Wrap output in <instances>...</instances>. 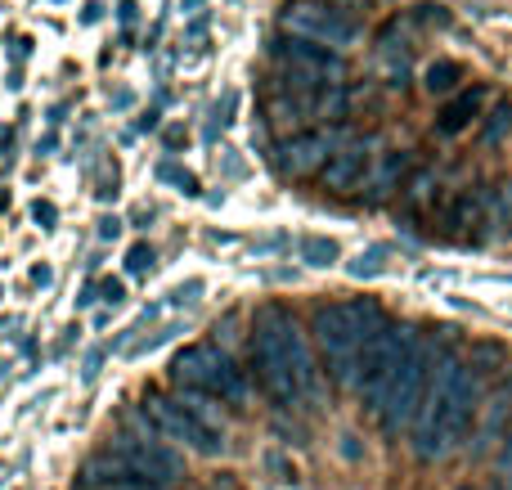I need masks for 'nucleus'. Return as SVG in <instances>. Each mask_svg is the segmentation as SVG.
<instances>
[{"label": "nucleus", "mask_w": 512, "mask_h": 490, "mask_svg": "<svg viewBox=\"0 0 512 490\" xmlns=\"http://www.w3.org/2000/svg\"><path fill=\"white\" fill-rule=\"evenodd\" d=\"M99 365H104V351H90V356H86V369H81V378H86V383H95V378H99Z\"/></svg>", "instance_id": "nucleus-26"}, {"label": "nucleus", "mask_w": 512, "mask_h": 490, "mask_svg": "<svg viewBox=\"0 0 512 490\" xmlns=\"http://www.w3.org/2000/svg\"><path fill=\"white\" fill-rule=\"evenodd\" d=\"M463 490H495V486H463Z\"/></svg>", "instance_id": "nucleus-31"}, {"label": "nucleus", "mask_w": 512, "mask_h": 490, "mask_svg": "<svg viewBox=\"0 0 512 490\" xmlns=\"http://www.w3.org/2000/svg\"><path fill=\"white\" fill-rule=\"evenodd\" d=\"M140 419L153 428V437L158 441H176V446H185V450H194V455H221L225 450V441L216 437L212 428H203V423L194 419V414L185 410V405L176 401V396H162V392H149L144 396V410H140Z\"/></svg>", "instance_id": "nucleus-8"}, {"label": "nucleus", "mask_w": 512, "mask_h": 490, "mask_svg": "<svg viewBox=\"0 0 512 490\" xmlns=\"http://www.w3.org/2000/svg\"><path fill=\"white\" fill-rule=\"evenodd\" d=\"M315 342L328 360V374L337 387H355V360L360 347L382 329V306L373 297H355V302H333L315 311Z\"/></svg>", "instance_id": "nucleus-2"}, {"label": "nucleus", "mask_w": 512, "mask_h": 490, "mask_svg": "<svg viewBox=\"0 0 512 490\" xmlns=\"http://www.w3.org/2000/svg\"><path fill=\"white\" fill-rule=\"evenodd\" d=\"M481 108H486V86H472V90H459V95L450 99V108H445L441 113V135H459L463 126L472 122V117L481 113Z\"/></svg>", "instance_id": "nucleus-14"}, {"label": "nucleus", "mask_w": 512, "mask_h": 490, "mask_svg": "<svg viewBox=\"0 0 512 490\" xmlns=\"http://www.w3.org/2000/svg\"><path fill=\"white\" fill-rule=\"evenodd\" d=\"M481 378H486V369L477 360L468 365L459 356H436L423 410L414 419V441H409L418 464H441L468 441L472 419L481 414V396H486Z\"/></svg>", "instance_id": "nucleus-1"}, {"label": "nucleus", "mask_w": 512, "mask_h": 490, "mask_svg": "<svg viewBox=\"0 0 512 490\" xmlns=\"http://www.w3.org/2000/svg\"><path fill=\"white\" fill-rule=\"evenodd\" d=\"M382 257H387V248H369V252H360V257L351 261V275H355V279L382 275Z\"/></svg>", "instance_id": "nucleus-22"}, {"label": "nucleus", "mask_w": 512, "mask_h": 490, "mask_svg": "<svg viewBox=\"0 0 512 490\" xmlns=\"http://www.w3.org/2000/svg\"><path fill=\"white\" fill-rule=\"evenodd\" d=\"M99 297H104L108 306H117L126 297V288H122V279H104V284H99Z\"/></svg>", "instance_id": "nucleus-24"}, {"label": "nucleus", "mask_w": 512, "mask_h": 490, "mask_svg": "<svg viewBox=\"0 0 512 490\" xmlns=\"http://www.w3.org/2000/svg\"><path fill=\"white\" fill-rule=\"evenodd\" d=\"M176 401L185 405V410L194 414L203 428H212L216 437H225V414H221V401H216V396H207V392H180V387H176Z\"/></svg>", "instance_id": "nucleus-17"}, {"label": "nucleus", "mask_w": 512, "mask_h": 490, "mask_svg": "<svg viewBox=\"0 0 512 490\" xmlns=\"http://www.w3.org/2000/svg\"><path fill=\"white\" fill-rule=\"evenodd\" d=\"M171 383L180 392H207L225 405H248V378H243V369L225 351L207 347V342L185 347L171 360Z\"/></svg>", "instance_id": "nucleus-5"}, {"label": "nucleus", "mask_w": 512, "mask_h": 490, "mask_svg": "<svg viewBox=\"0 0 512 490\" xmlns=\"http://www.w3.org/2000/svg\"><path fill=\"white\" fill-rule=\"evenodd\" d=\"M283 32L292 41H306L328 54H342L351 45H360V27L342 9L319 5V0H292V5H283Z\"/></svg>", "instance_id": "nucleus-7"}, {"label": "nucleus", "mask_w": 512, "mask_h": 490, "mask_svg": "<svg viewBox=\"0 0 512 490\" xmlns=\"http://www.w3.org/2000/svg\"><path fill=\"white\" fill-rule=\"evenodd\" d=\"M32 216H36L41 225H54V216H59V212H54V203H36V207H32Z\"/></svg>", "instance_id": "nucleus-27"}, {"label": "nucleus", "mask_w": 512, "mask_h": 490, "mask_svg": "<svg viewBox=\"0 0 512 490\" xmlns=\"http://www.w3.org/2000/svg\"><path fill=\"white\" fill-rule=\"evenodd\" d=\"M414 342H418V329H409V324H382L360 347V360H355V392L364 396L369 410H378L382 392H387V383L396 378V369L405 365Z\"/></svg>", "instance_id": "nucleus-6"}, {"label": "nucleus", "mask_w": 512, "mask_h": 490, "mask_svg": "<svg viewBox=\"0 0 512 490\" xmlns=\"http://www.w3.org/2000/svg\"><path fill=\"white\" fill-rule=\"evenodd\" d=\"M274 59L283 63V72L292 77V86H342V59L328 50H315L306 41H279Z\"/></svg>", "instance_id": "nucleus-10"}, {"label": "nucleus", "mask_w": 512, "mask_h": 490, "mask_svg": "<svg viewBox=\"0 0 512 490\" xmlns=\"http://www.w3.org/2000/svg\"><path fill=\"white\" fill-rule=\"evenodd\" d=\"M342 144H346V135H324V131L292 135L279 149V167L288 171V176H315V171H324V162L333 158Z\"/></svg>", "instance_id": "nucleus-11"}, {"label": "nucleus", "mask_w": 512, "mask_h": 490, "mask_svg": "<svg viewBox=\"0 0 512 490\" xmlns=\"http://www.w3.org/2000/svg\"><path fill=\"white\" fill-rule=\"evenodd\" d=\"M450 230L454 234H468L472 225H490V198L486 194H472V189H463V194H454L450 203Z\"/></svg>", "instance_id": "nucleus-15"}, {"label": "nucleus", "mask_w": 512, "mask_h": 490, "mask_svg": "<svg viewBox=\"0 0 512 490\" xmlns=\"http://www.w3.org/2000/svg\"><path fill=\"white\" fill-rule=\"evenodd\" d=\"M319 5H360V0H319Z\"/></svg>", "instance_id": "nucleus-30"}, {"label": "nucleus", "mask_w": 512, "mask_h": 490, "mask_svg": "<svg viewBox=\"0 0 512 490\" xmlns=\"http://www.w3.org/2000/svg\"><path fill=\"white\" fill-rule=\"evenodd\" d=\"M432 365H436V342L427 338V333H418V342L409 347L405 365L396 369V378L387 383L378 410H373V419H378V428L387 432V437H400L405 428H414L418 410H423L427 383H432Z\"/></svg>", "instance_id": "nucleus-4"}, {"label": "nucleus", "mask_w": 512, "mask_h": 490, "mask_svg": "<svg viewBox=\"0 0 512 490\" xmlns=\"http://www.w3.org/2000/svg\"><path fill=\"white\" fill-rule=\"evenodd\" d=\"M499 468L512 477V432H508V446H504V455H499Z\"/></svg>", "instance_id": "nucleus-29"}, {"label": "nucleus", "mask_w": 512, "mask_h": 490, "mask_svg": "<svg viewBox=\"0 0 512 490\" xmlns=\"http://www.w3.org/2000/svg\"><path fill=\"white\" fill-rule=\"evenodd\" d=\"M342 257V248H337V239H328V234H306V239H301V261H306V266H333V261Z\"/></svg>", "instance_id": "nucleus-18"}, {"label": "nucleus", "mask_w": 512, "mask_h": 490, "mask_svg": "<svg viewBox=\"0 0 512 490\" xmlns=\"http://www.w3.org/2000/svg\"><path fill=\"white\" fill-rule=\"evenodd\" d=\"M373 171V153L364 140H346L342 149L333 153V158L324 162V171H319V180H324L328 194H355V189L369 180Z\"/></svg>", "instance_id": "nucleus-12"}, {"label": "nucleus", "mask_w": 512, "mask_h": 490, "mask_svg": "<svg viewBox=\"0 0 512 490\" xmlns=\"http://www.w3.org/2000/svg\"><path fill=\"white\" fill-rule=\"evenodd\" d=\"M149 266H153V248L149 243H135V248L126 252V275H144Z\"/></svg>", "instance_id": "nucleus-23"}, {"label": "nucleus", "mask_w": 512, "mask_h": 490, "mask_svg": "<svg viewBox=\"0 0 512 490\" xmlns=\"http://www.w3.org/2000/svg\"><path fill=\"white\" fill-rule=\"evenodd\" d=\"M113 464L122 473L140 477V482H153V486H171L180 477V455L167 450L153 432H140V437H122L113 446Z\"/></svg>", "instance_id": "nucleus-9"}, {"label": "nucleus", "mask_w": 512, "mask_h": 490, "mask_svg": "<svg viewBox=\"0 0 512 490\" xmlns=\"http://www.w3.org/2000/svg\"><path fill=\"white\" fill-rule=\"evenodd\" d=\"M432 185H436L432 171H418V176L405 185V203L409 207H427V198H432Z\"/></svg>", "instance_id": "nucleus-21"}, {"label": "nucleus", "mask_w": 512, "mask_h": 490, "mask_svg": "<svg viewBox=\"0 0 512 490\" xmlns=\"http://www.w3.org/2000/svg\"><path fill=\"white\" fill-rule=\"evenodd\" d=\"M99 234H104V239H117V234H122V221H117V216H104V221H99Z\"/></svg>", "instance_id": "nucleus-28"}, {"label": "nucleus", "mask_w": 512, "mask_h": 490, "mask_svg": "<svg viewBox=\"0 0 512 490\" xmlns=\"http://www.w3.org/2000/svg\"><path fill=\"white\" fill-rule=\"evenodd\" d=\"M409 176V153H382L373 158V171H369V194L373 198H387L391 189H400Z\"/></svg>", "instance_id": "nucleus-16"}, {"label": "nucleus", "mask_w": 512, "mask_h": 490, "mask_svg": "<svg viewBox=\"0 0 512 490\" xmlns=\"http://www.w3.org/2000/svg\"><path fill=\"white\" fill-rule=\"evenodd\" d=\"M288 320L292 315L283 306H261L252 329V360H256V378H261L265 396L279 410L301 405L297 392V374H292V356H288Z\"/></svg>", "instance_id": "nucleus-3"}, {"label": "nucleus", "mask_w": 512, "mask_h": 490, "mask_svg": "<svg viewBox=\"0 0 512 490\" xmlns=\"http://www.w3.org/2000/svg\"><path fill=\"white\" fill-rule=\"evenodd\" d=\"M508 131H512V104L504 99V104H495V108H490L486 126H481V140H486V144H499Z\"/></svg>", "instance_id": "nucleus-20"}, {"label": "nucleus", "mask_w": 512, "mask_h": 490, "mask_svg": "<svg viewBox=\"0 0 512 490\" xmlns=\"http://www.w3.org/2000/svg\"><path fill=\"white\" fill-rule=\"evenodd\" d=\"M486 419H481V437H477V450H490L495 441H504V432H508V414H512V383L508 387H499L495 396H490L486 405Z\"/></svg>", "instance_id": "nucleus-13"}, {"label": "nucleus", "mask_w": 512, "mask_h": 490, "mask_svg": "<svg viewBox=\"0 0 512 490\" xmlns=\"http://www.w3.org/2000/svg\"><path fill=\"white\" fill-rule=\"evenodd\" d=\"M99 490H162V486L140 482V477H117V482H108V486H99Z\"/></svg>", "instance_id": "nucleus-25"}, {"label": "nucleus", "mask_w": 512, "mask_h": 490, "mask_svg": "<svg viewBox=\"0 0 512 490\" xmlns=\"http://www.w3.org/2000/svg\"><path fill=\"white\" fill-rule=\"evenodd\" d=\"M459 81H463V68L454 59H441V63H432L427 68V81L423 86L432 90V95H450V90H459Z\"/></svg>", "instance_id": "nucleus-19"}]
</instances>
